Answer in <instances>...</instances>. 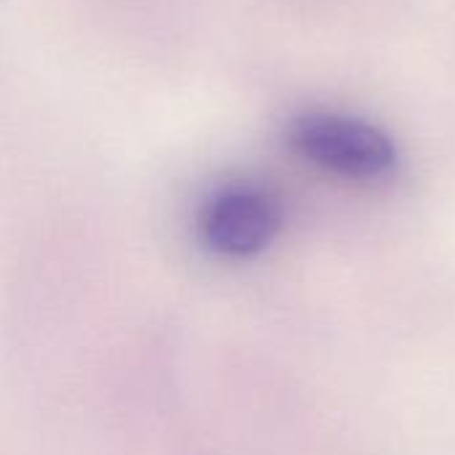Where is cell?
Here are the masks:
<instances>
[{"label":"cell","mask_w":455,"mask_h":455,"mask_svg":"<svg viewBox=\"0 0 455 455\" xmlns=\"http://www.w3.org/2000/svg\"><path fill=\"white\" fill-rule=\"evenodd\" d=\"M293 149L312 165L357 181H376L395 171V141L376 125L331 112H307L291 125Z\"/></svg>","instance_id":"6da1fadb"},{"label":"cell","mask_w":455,"mask_h":455,"mask_svg":"<svg viewBox=\"0 0 455 455\" xmlns=\"http://www.w3.org/2000/svg\"><path fill=\"white\" fill-rule=\"evenodd\" d=\"M283 224L277 195L253 181L213 189L197 213L200 243L219 259L245 261L272 245Z\"/></svg>","instance_id":"7a4b0ae2"}]
</instances>
